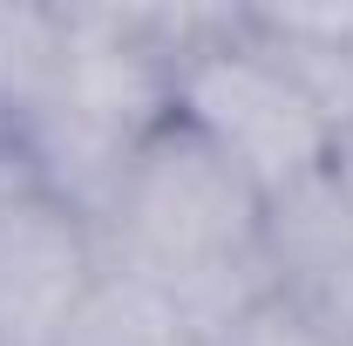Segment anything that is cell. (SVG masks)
Instances as JSON below:
<instances>
[{
    "mask_svg": "<svg viewBox=\"0 0 353 346\" xmlns=\"http://www.w3.org/2000/svg\"><path fill=\"white\" fill-rule=\"evenodd\" d=\"M265 217H272L265 190L197 123L170 109L130 150L109 190L102 252L109 265H130L176 292V305L197 319L211 346V333H224L245 305L279 292L265 265Z\"/></svg>",
    "mask_w": 353,
    "mask_h": 346,
    "instance_id": "1",
    "label": "cell"
},
{
    "mask_svg": "<svg viewBox=\"0 0 353 346\" xmlns=\"http://www.w3.org/2000/svg\"><path fill=\"white\" fill-rule=\"evenodd\" d=\"M68 7H0V116L21 130L61 95Z\"/></svg>",
    "mask_w": 353,
    "mask_h": 346,
    "instance_id": "5",
    "label": "cell"
},
{
    "mask_svg": "<svg viewBox=\"0 0 353 346\" xmlns=\"http://www.w3.org/2000/svg\"><path fill=\"white\" fill-rule=\"evenodd\" d=\"M211 346H353V340H340L326 319H312L299 299L265 292V299L245 305L224 333H211Z\"/></svg>",
    "mask_w": 353,
    "mask_h": 346,
    "instance_id": "6",
    "label": "cell"
},
{
    "mask_svg": "<svg viewBox=\"0 0 353 346\" xmlns=\"http://www.w3.org/2000/svg\"><path fill=\"white\" fill-rule=\"evenodd\" d=\"M54 346H204V333L157 278L130 265H102V278L82 292Z\"/></svg>",
    "mask_w": 353,
    "mask_h": 346,
    "instance_id": "4",
    "label": "cell"
},
{
    "mask_svg": "<svg viewBox=\"0 0 353 346\" xmlns=\"http://www.w3.org/2000/svg\"><path fill=\"white\" fill-rule=\"evenodd\" d=\"M170 109L259 183L265 204L326 176L347 136L340 116L245 28V7H211L204 28L176 48Z\"/></svg>",
    "mask_w": 353,
    "mask_h": 346,
    "instance_id": "2",
    "label": "cell"
},
{
    "mask_svg": "<svg viewBox=\"0 0 353 346\" xmlns=\"http://www.w3.org/2000/svg\"><path fill=\"white\" fill-rule=\"evenodd\" d=\"M102 231L68 204L34 156L0 143V346H54L82 292L102 278Z\"/></svg>",
    "mask_w": 353,
    "mask_h": 346,
    "instance_id": "3",
    "label": "cell"
}]
</instances>
